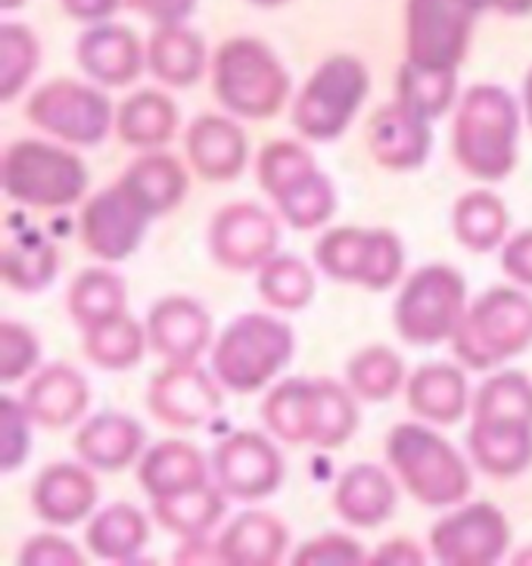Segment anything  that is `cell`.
I'll return each instance as SVG.
<instances>
[{"label": "cell", "mask_w": 532, "mask_h": 566, "mask_svg": "<svg viewBox=\"0 0 532 566\" xmlns=\"http://www.w3.org/2000/svg\"><path fill=\"white\" fill-rule=\"evenodd\" d=\"M218 551L225 566H278L290 551V526L271 511L250 507L225 526Z\"/></svg>", "instance_id": "26"}, {"label": "cell", "mask_w": 532, "mask_h": 566, "mask_svg": "<svg viewBox=\"0 0 532 566\" xmlns=\"http://www.w3.org/2000/svg\"><path fill=\"white\" fill-rule=\"evenodd\" d=\"M125 305L128 286L109 268H87L72 281L66 293V312L82 334L122 317Z\"/></svg>", "instance_id": "34"}, {"label": "cell", "mask_w": 532, "mask_h": 566, "mask_svg": "<svg viewBox=\"0 0 532 566\" xmlns=\"http://www.w3.org/2000/svg\"><path fill=\"white\" fill-rule=\"evenodd\" d=\"M511 548V523L489 501L455 507L430 530V554L442 566H496Z\"/></svg>", "instance_id": "11"}, {"label": "cell", "mask_w": 532, "mask_h": 566, "mask_svg": "<svg viewBox=\"0 0 532 566\" xmlns=\"http://www.w3.org/2000/svg\"><path fill=\"white\" fill-rule=\"evenodd\" d=\"M25 118L38 132H48L72 147H97L116 125L113 103L94 84L53 78L34 87L25 101Z\"/></svg>", "instance_id": "9"}, {"label": "cell", "mask_w": 532, "mask_h": 566, "mask_svg": "<svg viewBox=\"0 0 532 566\" xmlns=\"http://www.w3.org/2000/svg\"><path fill=\"white\" fill-rule=\"evenodd\" d=\"M293 566H367V551L343 533H327L309 538L290 557Z\"/></svg>", "instance_id": "48"}, {"label": "cell", "mask_w": 532, "mask_h": 566, "mask_svg": "<svg viewBox=\"0 0 532 566\" xmlns=\"http://www.w3.org/2000/svg\"><path fill=\"white\" fill-rule=\"evenodd\" d=\"M212 315L190 296H166L147 315L150 349L166 365H197V358L212 346Z\"/></svg>", "instance_id": "17"}, {"label": "cell", "mask_w": 532, "mask_h": 566, "mask_svg": "<svg viewBox=\"0 0 532 566\" xmlns=\"http://www.w3.org/2000/svg\"><path fill=\"white\" fill-rule=\"evenodd\" d=\"M184 150L194 175H200V181L209 184L237 181L250 166L247 132L233 118L216 113H206L190 122L184 134Z\"/></svg>", "instance_id": "18"}, {"label": "cell", "mask_w": 532, "mask_h": 566, "mask_svg": "<svg viewBox=\"0 0 532 566\" xmlns=\"http://www.w3.org/2000/svg\"><path fill=\"white\" fill-rule=\"evenodd\" d=\"M122 3L125 0H63V10L72 19H79V22H94L97 25L103 19L113 17Z\"/></svg>", "instance_id": "54"}, {"label": "cell", "mask_w": 532, "mask_h": 566, "mask_svg": "<svg viewBox=\"0 0 532 566\" xmlns=\"http://www.w3.org/2000/svg\"><path fill=\"white\" fill-rule=\"evenodd\" d=\"M41 361V343L29 324L0 321V384H19L32 377Z\"/></svg>", "instance_id": "46"}, {"label": "cell", "mask_w": 532, "mask_h": 566, "mask_svg": "<svg viewBox=\"0 0 532 566\" xmlns=\"http://www.w3.org/2000/svg\"><path fill=\"white\" fill-rule=\"evenodd\" d=\"M271 202L278 206V216L293 228V231H317L324 228L336 212V190L331 178L321 168H309L296 181H290L278 190Z\"/></svg>", "instance_id": "37"}, {"label": "cell", "mask_w": 532, "mask_h": 566, "mask_svg": "<svg viewBox=\"0 0 532 566\" xmlns=\"http://www.w3.org/2000/svg\"><path fill=\"white\" fill-rule=\"evenodd\" d=\"M150 415L171 430H200L225 405V386L197 365H166L147 386Z\"/></svg>", "instance_id": "15"}, {"label": "cell", "mask_w": 532, "mask_h": 566, "mask_svg": "<svg viewBox=\"0 0 532 566\" xmlns=\"http://www.w3.org/2000/svg\"><path fill=\"white\" fill-rule=\"evenodd\" d=\"M178 106L163 91H137L118 106L116 134L125 147L134 150H159L178 132Z\"/></svg>", "instance_id": "31"}, {"label": "cell", "mask_w": 532, "mask_h": 566, "mask_svg": "<svg viewBox=\"0 0 532 566\" xmlns=\"http://www.w3.org/2000/svg\"><path fill=\"white\" fill-rule=\"evenodd\" d=\"M467 7L480 17L486 10H499L504 17H530L532 0H465Z\"/></svg>", "instance_id": "56"}, {"label": "cell", "mask_w": 532, "mask_h": 566, "mask_svg": "<svg viewBox=\"0 0 532 566\" xmlns=\"http://www.w3.org/2000/svg\"><path fill=\"white\" fill-rule=\"evenodd\" d=\"M523 116H526V122H530L532 128V66L530 72H526V78H523Z\"/></svg>", "instance_id": "57"}, {"label": "cell", "mask_w": 532, "mask_h": 566, "mask_svg": "<svg viewBox=\"0 0 532 566\" xmlns=\"http://www.w3.org/2000/svg\"><path fill=\"white\" fill-rule=\"evenodd\" d=\"M520 106L499 84H473L455 106L451 153L477 181H504L517 168Z\"/></svg>", "instance_id": "1"}, {"label": "cell", "mask_w": 532, "mask_h": 566, "mask_svg": "<svg viewBox=\"0 0 532 566\" xmlns=\"http://www.w3.org/2000/svg\"><path fill=\"white\" fill-rule=\"evenodd\" d=\"M25 0H0V10H19Z\"/></svg>", "instance_id": "58"}, {"label": "cell", "mask_w": 532, "mask_h": 566, "mask_svg": "<svg viewBox=\"0 0 532 566\" xmlns=\"http://www.w3.org/2000/svg\"><path fill=\"white\" fill-rule=\"evenodd\" d=\"M216 101L237 118H274L290 97V72L259 38H231L212 56Z\"/></svg>", "instance_id": "4"}, {"label": "cell", "mask_w": 532, "mask_h": 566, "mask_svg": "<svg viewBox=\"0 0 532 566\" xmlns=\"http://www.w3.org/2000/svg\"><path fill=\"white\" fill-rule=\"evenodd\" d=\"M150 349L147 339V324H137L134 317L122 315L109 324H101L84 334V355L87 361L101 370H132L144 361Z\"/></svg>", "instance_id": "38"}, {"label": "cell", "mask_w": 532, "mask_h": 566, "mask_svg": "<svg viewBox=\"0 0 532 566\" xmlns=\"http://www.w3.org/2000/svg\"><path fill=\"white\" fill-rule=\"evenodd\" d=\"M22 401L32 415L34 427L60 433L84 417L91 405V386L75 367L48 365L29 380Z\"/></svg>", "instance_id": "24"}, {"label": "cell", "mask_w": 532, "mask_h": 566, "mask_svg": "<svg viewBox=\"0 0 532 566\" xmlns=\"http://www.w3.org/2000/svg\"><path fill=\"white\" fill-rule=\"evenodd\" d=\"M467 312V281L458 268L432 262L417 268L393 305V327L408 346L451 343Z\"/></svg>", "instance_id": "8"}, {"label": "cell", "mask_w": 532, "mask_h": 566, "mask_svg": "<svg viewBox=\"0 0 532 566\" xmlns=\"http://www.w3.org/2000/svg\"><path fill=\"white\" fill-rule=\"evenodd\" d=\"M225 511H228V495L221 492L218 483H206L200 489L181 492V495L153 501L156 523L171 535H181V538L209 535L225 520Z\"/></svg>", "instance_id": "36"}, {"label": "cell", "mask_w": 532, "mask_h": 566, "mask_svg": "<svg viewBox=\"0 0 532 566\" xmlns=\"http://www.w3.org/2000/svg\"><path fill=\"white\" fill-rule=\"evenodd\" d=\"M374 252V231L367 228H333L317 237L315 265L336 283L365 286Z\"/></svg>", "instance_id": "39"}, {"label": "cell", "mask_w": 532, "mask_h": 566, "mask_svg": "<svg viewBox=\"0 0 532 566\" xmlns=\"http://www.w3.org/2000/svg\"><path fill=\"white\" fill-rule=\"evenodd\" d=\"M0 271L10 290L17 293H41L48 290L60 271V252L44 233L25 224V218L7 216V233L0 250Z\"/></svg>", "instance_id": "23"}, {"label": "cell", "mask_w": 532, "mask_h": 566, "mask_svg": "<svg viewBox=\"0 0 532 566\" xmlns=\"http://www.w3.org/2000/svg\"><path fill=\"white\" fill-rule=\"evenodd\" d=\"M175 564H221V551L218 545H209V535L184 538L181 548L175 551Z\"/></svg>", "instance_id": "55"}, {"label": "cell", "mask_w": 532, "mask_h": 566, "mask_svg": "<svg viewBox=\"0 0 532 566\" xmlns=\"http://www.w3.org/2000/svg\"><path fill=\"white\" fill-rule=\"evenodd\" d=\"M315 274L296 255H274L259 268V296L278 312H302L315 300Z\"/></svg>", "instance_id": "42"}, {"label": "cell", "mask_w": 532, "mask_h": 566, "mask_svg": "<svg viewBox=\"0 0 532 566\" xmlns=\"http://www.w3.org/2000/svg\"><path fill=\"white\" fill-rule=\"evenodd\" d=\"M477 13L465 0H408L405 60L420 69L458 72L470 51Z\"/></svg>", "instance_id": "10"}, {"label": "cell", "mask_w": 532, "mask_h": 566, "mask_svg": "<svg viewBox=\"0 0 532 566\" xmlns=\"http://www.w3.org/2000/svg\"><path fill=\"white\" fill-rule=\"evenodd\" d=\"M358 396L346 384L317 380V417L312 446L324 451L343 449L358 430Z\"/></svg>", "instance_id": "43"}, {"label": "cell", "mask_w": 532, "mask_h": 566, "mask_svg": "<svg viewBox=\"0 0 532 566\" xmlns=\"http://www.w3.org/2000/svg\"><path fill=\"white\" fill-rule=\"evenodd\" d=\"M296 352L293 327L265 312L240 315L212 346V374L225 389L250 396L265 389Z\"/></svg>", "instance_id": "5"}, {"label": "cell", "mask_w": 532, "mask_h": 566, "mask_svg": "<svg viewBox=\"0 0 532 566\" xmlns=\"http://www.w3.org/2000/svg\"><path fill=\"white\" fill-rule=\"evenodd\" d=\"M386 461L405 492L424 507L465 504L473 489V473L449 439L420 423H396L386 436Z\"/></svg>", "instance_id": "2"}, {"label": "cell", "mask_w": 532, "mask_h": 566, "mask_svg": "<svg viewBox=\"0 0 532 566\" xmlns=\"http://www.w3.org/2000/svg\"><path fill=\"white\" fill-rule=\"evenodd\" d=\"M147 69L168 87H194L206 72V44L184 22L156 25L147 41Z\"/></svg>", "instance_id": "30"}, {"label": "cell", "mask_w": 532, "mask_h": 566, "mask_svg": "<svg viewBox=\"0 0 532 566\" xmlns=\"http://www.w3.org/2000/svg\"><path fill=\"white\" fill-rule=\"evenodd\" d=\"M371 159L389 171H415L427 166L432 150L430 122L411 113L405 103H383L365 125Z\"/></svg>", "instance_id": "16"}, {"label": "cell", "mask_w": 532, "mask_h": 566, "mask_svg": "<svg viewBox=\"0 0 532 566\" xmlns=\"http://www.w3.org/2000/svg\"><path fill=\"white\" fill-rule=\"evenodd\" d=\"M532 346V300L517 286H492L467 305L451 352L467 370H496Z\"/></svg>", "instance_id": "3"}, {"label": "cell", "mask_w": 532, "mask_h": 566, "mask_svg": "<svg viewBox=\"0 0 532 566\" xmlns=\"http://www.w3.org/2000/svg\"><path fill=\"white\" fill-rule=\"evenodd\" d=\"M405 399L417 420L432 427H455L470 408V386L465 365L432 361L417 367L405 384Z\"/></svg>", "instance_id": "25"}, {"label": "cell", "mask_w": 532, "mask_h": 566, "mask_svg": "<svg viewBox=\"0 0 532 566\" xmlns=\"http://www.w3.org/2000/svg\"><path fill=\"white\" fill-rule=\"evenodd\" d=\"M371 94V72L350 53H333L302 84L293 103V128L312 144H331L350 132Z\"/></svg>", "instance_id": "7"}, {"label": "cell", "mask_w": 532, "mask_h": 566, "mask_svg": "<svg viewBox=\"0 0 532 566\" xmlns=\"http://www.w3.org/2000/svg\"><path fill=\"white\" fill-rule=\"evenodd\" d=\"M427 554L411 538H389L367 557V566H424Z\"/></svg>", "instance_id": "53"}, {"label": "cell", "mask_w": 532, "mask_h": 566, "mask_svg": "<svg viewBox=\"0 0 532 566\" xmlns=\"http://www.w3.org/2000/svg\"><path fill=\"white\" fill-rule=\"evenodd\" d=\"M281 224L265 206L250 200L228 202L209 224V252L225 271L250 274L278 255Z\"/></svg>", "instance_id": "14"}, {"label": "cell", "mask_w": 532, "mask_h": 566, "mask_svg": "<svg viewBox=\"0 0 532 566\" xmlns=\"http://www.w3.org/2000/svg\"><path fill=\"white\" fill-rule=\"evenodd\" d=\"M473 420H520L532 423V380L520 370L489 377L473 396Z\"/></svg>", "instance_id": "45"}, {"label": "cell", "mask_w": 532, "mask_h": 566, "mask_svg": "<svg viewBox=\"0 0 532 566\" xmlns=\"http://www.w3.org/2000/svg\"><path fill=\"white\" fill-rule=\"evenodd\" d=\"M118 181L132 190L153 218H163L184 202L190 175L178 156L166 150H144V156H137L132 166L122 171Z\"/></svg>", "instance_id": "29"}, {"label": "cell", "mask_w": 532, "mask_h": 566, "mask_svg": "<svg viewBox=\"0 0 532 566\" xmlns=\"http://www.w3.org/2000/svg\"><path fill=\"white\" fill-rule=\"evenodd\" d=\"M87 166L79 153L51 140L22 137L3 153V193L25 209H66L87 190Z\"/></svg>", "instance_id": "6"}, {"label": "cell", "mask_w": 532, "mask_h": 566, "mask_svg": "<svg viewBox=\"0 0 532 566\" xmlns=\"http://www.w3.org/2000/svg\"><path fill=\"white\" fill-rule=\"evenodd\" d=\"M467 451L486 476L514 480L532 467V423L520 420H473Z\"/></svg>", "instance_id": "28"}, {"label": "cell", "mask_w": 532, "mask_h": 566, "mask_svg": "<svg viewBox=\"0 0 532 566\" xmlns=\"http://www.w3.org/2000/svg\"><path fill=\"white\" fill-rule=\"evenodd\" d=\"M41 66V44L29 25H0V103H13Z\"/></svg>", "instance_id": "44"}, {"label": "cell", "mask_w": 532, "mask_h": 566, "mask_svg": "<svg viewBox=\"0 0 532 566\" xmlns=\"http://www.w3.org/2000/svg\"><path fill=\"white\" fill-rule=\"evenodd\" d=\"M125 7L153 19L156 25H175L197 10V0H125Z\"/></svg>", "instance_id": "52"}, {"label": "cell", "mask_w": 532, "mask_h": 566, "mask_svg": "<svg viewBox=\"0 0 532 566\" xmlns=\"http://www.w3.org/2000/svg\"><path fill=\"white\" fill-rule=\"evenodd\" d=\"M399 507L396 480L377 464H352L333 489V511L352 530H377Z\"/></svg>", "instance_id": "22"}, {"label": "cell", "mask_w": 532, "mask_h": 566, "mask_svg": "<svg viewBox=\"0 0 532 566\" xmlns=\"http://www.w3.org/2000/svg\"><path fill=\"white\" fill-rule=\"evenodd\" d=\"M72 449L87 467L101 473H118L140 461V454L147 451V430L132 415L101 411L79 427Z\"/></svg>", "instance_id": "21"}, {"label": "cell", "mask_w": 532, "mask_h": 566, "mask_svg": "<svg viewBox=\"0 0 532 566\" xmlns=\"http://www.w3.org/2000/svg\"><path fill=\"white\" fill-rule=\"evenodd\" d=\"M75 60L91 82L106 84V87H125L140 78L147 69V48L140 38L125 29V25H106L97 22L94 29L79 38L75 44Z\"/></svg>", "instance_id": "20"}, {"label": "cell", "mask_w": 532, "mask_h": 566, "mask_svg": "<svg viewBox=\"0 0 532 566\" xmlns=\"http://www.w3.org/2000/svg\"><path fill=\"white\" fill-rule=\"evenodd\" d=\"M501 271L520 286H532V228L514 233L501 247Z\"/></svg>", "instance_id": "51"}, {"label": "cell", "mask_w": 532, "mask_h": 566, "mask_svg": "<svg viewBox=\"0 0 532 566\" xmlns=\"http://www.w3.org/2000/svg\"><path fill=\"white\" fill-rule=\"evenodd\" d=\"M508 224L511 216L504 209V200L492 190H467L451 209V231L458 243L473 255H486L504 247Z\"/></svg>", "instance_id": "35"}, {"label": "cell", "mask_w": 532, "mask_h": 566, "mask_svg": "<svg viewBox=\"0 0 532 566\" xmlns=\"http://www.w3.org/2000/svg\"><path fill=\"white\" fill-rule=\"evenodd\" d=\"M32 415L25 401L3 396L0 399V470L17 473L32 454Z\"/></svg>", "instance_id": "47"}, {"label": "cell", "mask_w": 532, "mask_h": 566, "mask_svg": "<svg viewBox=\"0 0 532 566\" xmlns=\"http://www.w3.org/2000/svg\"><path fill=\"white\" fill-rule=\"evenodd\" d=\"M212 473L228 499L255 504L271 499L281 489L286 464L265 433L233 430L212 451Z\"/></svg>", "instance_id": "12"}, {"label": "cell", "mask_w": 532, "mask_h": 566, "mask_svg": "<svg viewBox=\"0 0 532 566\" xmlns=\"http://www.w3.org/2000/svg\"><path fill=\"white\" fill-rule=\"evenodd\" d=\"M137 483L150 501L171 499L209 483V464L194 442L163 439L140 454Z\"/></svg>", "instance_id": "27"}, {"label": "cell", "mask_w": 532, "mask_h": 566, "mask_svg": "<svg viewBox=\"0 0 532 566\" xmlns=\"http://www.w3.org/2000/svg\"><path fill=\"white\" fill-rule=\"evenodd\" d=\"M84 542L94 557L109 560V564H128V560H137L140 551L147 548L150 520L134 504L116 501V504L103 507L101 514L91 516Z\"/></svg>", "instance_id": "32"}, {"label": "cell", "mask_w": 532, "mask_h": 566, "mask_svg": "<svg viewBox=\"0 0 532 566\" xmlns=\"http://www.w3.org/2000/svg\"><path fill=\"white\" fill-rule=\"evenodd\" d=\"M19 564L22 566H82L84 554L69 538L56 533L32 535L19 548Z\"/></svg>", "instance_id": "50"}, {"label": "cell", "mask_w": 532, "mask_h": 566, "mask_svg": "<svg viewBox=\"0 0 532 566\" xmlns=\"http://www.w3.org/2000/svg\"><path fill=\"white\" fill-rule=\"evenodd\" d=\"M150 221L153 216L137 202L132 190L116 181L84 202L79 233L84 250L97 255L101 262H125L140 250Z\"/></svg>", "instance_id": "13"}, {"label": "cell", "mask_w": 532, "mask_h": 566, "mask_svg": "<svg viewBox=\"0 0 532 566\" xmlns=\"http://www.w3.org/2000/svg\"><path fill=\"white\" fill-rule=\"evenodd\" d=\"M405 268V247L389 228H374V252H371V268H367L365 290L383 293L401 277Z\"/></svg>", "instance_id": "49"}, {"label": "cell", "mask_w": 532, "mask_h": 566, "mask_svg": "<svg viewBox=\"0 0 532 566\" xmlns=\"http://www.w3.org/2000/svg\"><path fill=\"white\" fill-rule=\"evenodd\" d=\"M458 97V72H436L415 63H401L396 72V101L405 103L420 118H442Z\"/></svg>", "instance_id": "41"}, {"label": "cell", "mask_w": 532, "mask_h": 566, "mask_svg": "<svg viewBox=\"0 0 532 566\" xmlns=\"http://www.w3.org/2000/svg\"><path fill=\"white\" fill-rule=\"evenodd\" d=\"M101 499V485L94 480V467L75 461H56L44 467L32 483V507L41 523L53 530L75 526L94 514Z\"/></svg>", "instance_id": "19"}, {"label": "cell", "mask_w": 532, "mask_h": 566, "mask_svg": "<svg viewBox=\"0 0 532 566\" xmlns=\"http://www.w3.org/2000/svg\"><path fill=\"white\" fill-rule=\"evenodd\" d=\"M317 380L293 377L278 384L262 401V420L286 446H305L315 439Z\"/></svg>", "instance_id": "33"}, {"label": "cell", "mask_w": 532, "mask_h": 566, "mask_svg": "<svg viewBox=\"0 0 532 566\" xmlns=\"http://www.w3.org/2000/svg\"><path fill=\"white\" fill-rule=\"evenodd\" d=\"M405 384V365L389 346H367L346 361V386L362 401L383 405L396 399Z\"/></svg>", "instance_id": "40"}, {"label": "cell", "mask_w": 532, "mask_h": 566, "mask_svg": "<svg viewBox=\"0 0 532 566\" xmlns=\"http://www.w3.org/2000/svg\"><path fill=\"white\" fill-rule=\"evenodd\" d=\"M250 3H255V7H283L286 0H250Z\"/></svg>", "instance_id": "59"}]
</instances>
